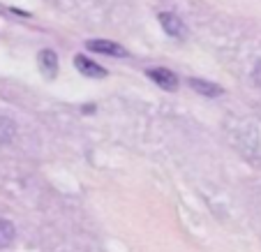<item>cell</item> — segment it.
Here are the masks:
<instances>
[{"instance_id":"cell-7","label":"cell","mask_w":261,"mask_h":252,"mask_svg":"<svg viewBox=\"0 0 261 252\" xmlns=\"http://www.w3.org/2000/svg\"><path fill=\"white\" fill-rule=\"evenodd\" d=\"M16 236V229L14 224L10 222V220H0V247H7L12 245V241H14Z\"/></svg>"},{"instance_id":"cell-3","label":"cell","mask_w":261,"mask_h":252,"mask_svg":"<svg viewBox=\"0 0 261 252\" xmlns=\"http://www.w3.org/2000/svg\"><path fill=\"white\" fill-rule=\"evenodd\" d=\"M148 77L155 81L158 86H162L164 90H176L178 88V77L173 74L171 69H164V67H158V69H150Z\"/></svg>"},{"instance_id":"cell-8","label":"cell","mask_w":261,"mask_h":252,"mask_svg":"<svg viewBox=\"0 0 261 252\" xmlns=\"http://www.w3.org/2000/svg\"><path fill=\"white\" fill-rule=\"evenodd\" d=\"M16 134V125L14 120H10L7 116H0V143L12 141Z\"/></svg>"},{"instance_id":"cell-5","label":"cell","mask_w":261,"mask_h":252,"mask_svg":"<svg viewBox=\"0 0 261 252\" xmlns=\"http://www.w3.org/2000/svg\"><path fill=\"white\" fill-rule=\"evenodd\" d=\"M160 23H162V28L167 30L171 37H180V35L185 33V26H182V21L178 19L176 14H171V12H164V14H160Z\"/></svg>"},{"instance_id":"cell-4","label":"cell","mask_w":261,"mask_h":252,"mask_svg":"<svg viewBox=\"0 0 261 252\" xmlns=\"http://www.w3.org/2000/svg\"><path fill=\"white\" fill-rule=\"evenodd\" d=\"M90 51H97V54H109V56H118V58H123V56H127V51L123 49L120 44H116V42L111 40H90L88 44Z\"/></svg>"},{"instance_id":"cell-1","label":"cell","mask_w":261,"mask_h":252,"mask_svg":"<svg viewBox=\"0 0 261 252\" xmlns=\"http://www.w3.org/2000/svg\"><path fill=\"white\" fill-rule=\"evenodd\" d=\"M37 65H40L42 74H44L46 79H54V77L58 74V54L51 51V49L40 51V56H37Z\"/></svg>"},{"instance_id":"cell-2","label":"cell","mask_w":261,"mask_h":252,"mask_svg":"<svg viewBox=\"0 0 261 252\" xmlns=\"http://www.w3.org/2000/svg\"><path fill=\"white\" fill-rule=\"evenodd\" d=\"M74 65H76V69L86 77H93V79H104V77H107V69H104L102 65H97L95 60L86 58V56H76Z\"/></svg>"},{"instance_id":"cell-6","label":"cell","mask_w":261,"mask_h":252,"mask_svg":"<svg viewBox=\"0 0 261 252\" xmlns=\"http://www.w3.org/2000/svg\"><path fill=\"white\" fill-rule=\"evenodd\" d=\"M188 84L192 86V90H197L199 95H206V97H217V95H222L220 86L211 84V81H206V79H190Z\"/></svg>"}]
</instances>
